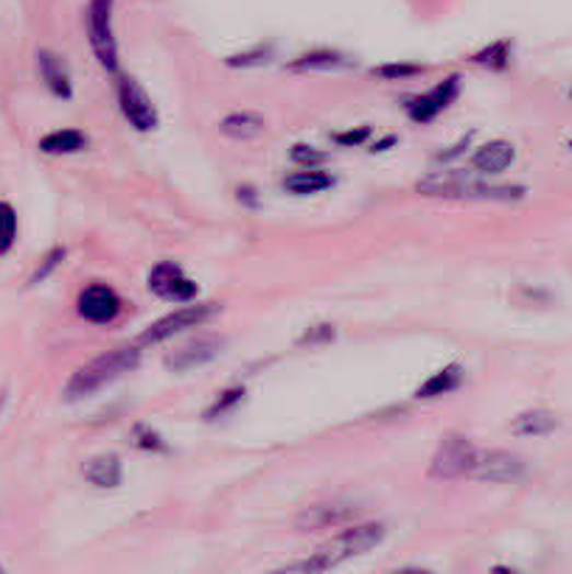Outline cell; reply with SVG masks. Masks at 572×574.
I'll use <instances>...</instances> for the list:
<instances>
[{"mask_svg":"<svg viewBox=\"0 0 572 574\" xmlns=\"http://www.w3.org/2000/svg\"><path fill=\"white\" fill-rule=\"evenodd\" d=\"M381 538H385V527H381V524H354V527L343 530L340 536L331 538V541H325L312 558H306V561L300 563H289L286 572H329V569L340 566V563L351 561V558L365 555V552H370L374 547H379Z\"/></svg>","mask_w":572,"mask_h":574,"instance_id":"obj_1","label":"cell"},{"mask_svg":"<svg viewBox=\"0 0 572 574\" xmlns=\"http://www.w3.org/2000/svg\"><path fill=\"white\" fill-rule=\"evenodd\" d=\"M419 194L441 199H491V203H516L525 196L522 185H496L464 174V171H435L433 177L419 183Z\"/></svg>","mask_w":572,"mask_h":574,"instance_id":"obj_2","label":"cell"},{"mask_svg":"<svg viewBox=\"0 0 572 574\" xmlns=\"http://www.w3.org/2000/svg\"><path fill=\"white\" fill-rule=\"evenodd\" d=\"M138 361H140L138 345L113 347V351L102 354L99 359H93L84 367H79V370L73 372V379L68 381V387H65V395H68L70 401L90 398L93 392L102 390V387L113 384L115 379H122L124 372L135 370Z\"/></svg>","mask_w":572,"mask_h":574,"instance_id":"obj_3","label":"cell"},{"mask_svg":"<svg viewBox=\"0 0 572 574\" xmlns=\"http://www.w3.org/2000/svg\"><path fill=\"white\" fill-rule=\"evenodd\" d=\"M477 460L474 443L466 435H444L435 448L433 462H430V477L433 480H460L469 477Z\"/></svg>","mask_w":572,"mask_h":574,"instance_id":"obj_4","label":"cell"},{"mask_svg":"<svg viewBox=\"0 0 572 574\" xmlns=\"http://www.w3.org/2000/svg\"><path fill=\"white\" fill-rule=\"evenodd\" d=\"M88 39L102 68L118 70V43L113 32V0H90L88 7Z\"/></svg>","mask_w":572,"mask_h":574,"instance_id":"obj_5","label":"cell"},{"mask_svg":"<svg viewBox=\"0 0 572 574\" xmlns=\"http://www.w3.org/2000/svg\"><path fill=\"white\" fill-rule=\"evenodd\" d=\"M214 314V306L210 303H197V306H183V309L165 314L163 320L152 322L144 334H140V345H158L163 340H172V336L183 334L188 329H199L208 317Z\"/></svg>","mask_w":572,"mask_h":574,"instance_id":"obj_6","label":"cell"},{"mask_svg":"<svg viewBox=\"0 0 572 574\" xmlns=\"http://www.w3.org/2000/svg\"><path fill=\"white\" fill-rule=\"evenodd\" d=\"M118 107L138 133H152L158 127V110L133 77H118Z\"/></svg>","mask_w":572,"mask_h":574,"instance_id":"obj_7","label":"cell"},{"mask_svg":"<svg viewBox=\"0 0 572 574\" xmlns=\"http://www.w3.org/2000/svg\"><path fill=\"white\" fill-rule=\"evenodd\" d=\"M149 291L169 300V303H191L197 297V284L183 272V266H178L174 261H160L152 272H149Z\"/></svg>","mask_w":572,"mask_h":574,"instance_id":"obj_8","label":"cell"},{"mask_svg":"<svg viewBox=\"0 0 572 574\" xmlns=\"http://www.w3.org/2000/svg\"><path fill=\"white\" fill-rule=\"evenodd\" d=\"M525 473V462L522 457L503 451V448H491V451H477L474 468H471V477L480 482H496V485H505V482L522 480Z\"/></svg>","mask_w":572,"mask_h":574,"instance_id":"obj_9","label":"cell"},{"mask_svg":"<svg viewBox=\"0 0 572 574\" xmlns=\"http://www.w3.org/2000/svg\"><path fill=\"white\" fill-rule=\"evenodd\" d=\"M122 309H124L122 297L115 295L113 286H104V284L88 286L77 300L79 317L93 322V325H107V322H113L115 317L122 314Z\"/></svg>","mask_w":572,"mask_h":574,"instance_id":"obj_10","label":"cell"},{"mask_svg":"<svg viewBox=\"0 0 572 574\" xmlns=\"http://www.w3.org/2000/svg\"><path fill=\"white\" fill-rule=\"evenodd\" d=\"M460 93V77L451 73L449 79H444L441 84H435L430 93L415 95L408 102V115L415 120V124H430L433 118H438L446 107H449Z\"/></svg>","mask_w":572,"mask_h":574,"instance_id":"obj_11","label":"cell"},{"mask_svg":"<svg viewBox=\"0 0 572 574\" xmlns=\"http://www.w3.org/2000/svg\"><path fill=\"white\" fill-rule=\"evenodd\" d=\"M356 507L351 502H320V505L306 507L298 518H295V527L300 532H318V530H331V527H343V524L354 521Z\"/></svg>","mask_w":572,"mask_h":574,"instance_id":"obj_12","label":"cell"},{"mask_svg":"<svg viewBox=\"0 0 572 574\" xmlns=\"http://www.w3.org/2000/svg\"><path fill=\"white\" fill-rule=\"evenodd\" d=\"M219 351H222V340L203 336V340H194V342H188V345L178 347L172 356H165V367L174 372L197 370V367L208 365L214 356H219Z\"/></svg>","mask_w":572,"mask_h":574,"instance_id":"obj_13","label":"cell"},{"mask_svg":"<svg viewBox=\"0 0 572 574\" xmlns=\"http://www.w3.org/2000/svg\"><path fill=\"white\" fill-rule=\"evenodd\" d=\"M514 144H508V140H491V144L477 149L474 158H471V169H474L477 174H500V171H505L514 163Z\"/></svg>","mask_w":572,"mask_h":574,"instance_id":"obj_14","label":"cell"},{"mask_svg":"<svg viewBox=\"0 0 572 574\" xmlns=\"http://www.w3.org/2000/svg\"><path fill=\"white\" fill-rule=\"evenodd\" d=\"M219 133L230 140H253L267 133V120L253 110H239V113H230L219 120Z\"/></svg>","mask_w":572,"mask_h":574,"instance_id":"obj_15","label":"cell"},{"mask_svg":"<svg viewBox=\"0 0 572 574\" xmlns=\"http://www.w3.org/2000/svg\"><path fill=\"white\" fill-rule=\"evenodd\" d=\"M37 65H39V77H43L45 88L52 90L57 99H70L73 95V84H70V73L65 68L62 59L52 51H39L37 54Z\"/></svg>","mask_w":572,"mask_h":574,"instance_id":"obj_16","label":"cell"},{"mask_svg":"<svg viewBox=\"0 0 572 574\" xmlns=\"http://www.w3.org/2000/svg\"><path fill=\"white\" fill-rule=\"evenodd\" d=\"M84 480L90 482L93 487H102V491H110V487L122 485V460L115 455H99L93 460L84 462L82 468Z\"/></svg>","mask_w":572,"mask_h":574,"instance_id":"obj_17","label":"cell"},{"mask_svg":"<svg viewBox=\"0 0 572 574\" xmlns=\"http://www.w3.org/2000/svg\"><path fill=\"white\" fill-rule=\"evenodd\" d=\"M84 149H88V135H82L79 129H57V133H48L39 140V152L52 154V158L79 154Z\"/></svg>","mask_w":572,"mask_h":574,"instance_id":"obj_18","label":"cell"},{"mask_svg":"<svg viewBox=\"0 0 572 574\" xmlns=\"http://www.w3.org/2000/svg\"><path fill=\"white\" fill-rule=\"evenodd\" d=\"M466 372L460 365H449V367H441L438 372H433L430 379L424 381V384L415 390V395L419 398H441V395H449V392L458 390L460 384H464Z\"/></svg>","mask_w":572,"mask_h":574,"instance_id":"obj_19","label":"cell"},{"mask_svg":"<svg viewBox=\"0 0 572 574\" xmlns=\"http://www.w3.org/2000/svg\"><path fill=\"white\" fill-rule=\"evenodd\" d=\"M331 185H334V180H331L325 171H320L318 165H312V169H300L295 171V174H289V177H284V188L295 196L320 194V191L331 188Z\"/></svg>","mask_w":572,"mask_h":574,"instance_id":"obj_20","label":"cell"},{"mask_svg":"<svg viewBox=\"0 0 572 574\" xmlns=\"http://www.w3.org/2000/svg\"><path fill=\"white\" fill-rule=\"evenodd\" d=\"M556 426H559V421H556L553 412L528 410L514 417V426H511V432H514L516 437H545V435H550Z\"/></svg>","mask_w":572,"mask_h":574,"instance_id":"obj_21","label":"cell"},{"mask_svg":"<svg viewBox=\"0 0 572 574\" xmlns=\"http://www.w3.org/2000/svg\"><path fill=\"white\" fill-rule=\"evenodd\" d=\"M511 48H514V45H511L508 39H496V43L485 45L483 51H477L474 57H471V62L483 65V68L491 70H505L511 62Z\"/></svg>","mask_w":572,"mask_h":574,"instance_id":"obj_22","label":"cell"},{"mask_svg":"<svg viewBox=\"0 0 572 574\" xmlns=\"http://www.w3.org/2000/svg\"><path fill=\"white\" fill-rule=\"evenodd\" d=\"M345 65V59L334 51H309L293 62V70H331Z\"/></svg>","mask_w":572,"mask_h":574,"instance_id":"obj_23","label":"cell"},{"mask_svg":"<svg viewBox=\"0 0 572 574\" xmlns=\"http://www.w3.org/2000/svg\"><path fill=\"white\" fill-rule=\"evenodd\" d=\"M18 239V214L9 203H0V255H7Z\"/></svg>","mask_w":572,"mask_h":574,"instance_id":"obj_24","label":"cell"},{"mask_svg":"<svg viewBox=\"0 0 572 574\" xmlns=\"http://www.w3.org/2000/svg\"><path fill=\"white\" fill-rule=\"evenodd\" d=\"M242 401H244V390H242V387H233V390H225L222 395H219L217 401H214V404L208 406V412H205V417H208V421H214V417H222L225 412H230L236 404H242Z\"/></svg>","mask_w":572,"mask_h":574,"instance_id":"obj_25","label":"cell"},{"mask_svg":"<svg viewBox=\"0 0 572 574\" xmlns=\"http://www.w3.org/2000/svg\"><path fill=\"white\" fill-rule=\"evenodd\" d=\"M62 261H65V246H54L52 253H48L43 259V264L37 266V272H34V275H32V286L43 284V280L48 278V275H52V272L57 269L59 264H62Z\"/></svg>","mask_w":572,"mask_h":574,"instance_id":"obj_26","label":"cell"},{"mask_svg":"<svg viewBox=\"0 0 572 574\" xmlns=\"http://www.w3.org/2000/svg\"><path fill=\"white\" fill-rule=\"evenodd\" d=\"M270 51H273V48H264V45H259V48H253V51L228 57V65L230 68H250V65H261V62H267Z\"/></svg>","mask_w":572,"mask_h":574,"instance_id":"obj_27","label":"cell"},{"mask_svg":"<svg viewBox=\"0 0 572 574\" xmlns=\"http://www.w3.org/2000/svg\"><path fill=\"white\" fill-rule=\"evenodd\" d=\"M421 73L419 65H381V68H374V77L381 79H408Z\"/></svg>","mask_w":572,"mask_h":574,"instance_id":"obj_28","label":"cell"},{"mask_svg":"<svg viewBox=\"0 0 572 574\" xmlns=\"http://www.w3.org/2000/svg\"><path fill=\"white\" fill-rule=\"evenodd\" d=\"M293 160L300 163L304 169H312V165H320L325 160L323 152H318L314 146H295L293 149Z\"/></svg>","mask_w":572,"mask_h":574,"instance_id":"obj_29","label":"cell"},{"mask_svg":"<svg viewBox=\"0 0 572 574\" xmlns=\"http://www.w3.org/2000/svg\"><path fill=\"white\" fill-rule=\"evenodd\" d=\"M334 340V325H312L300 336V345H320V342Z\"/></svg>","mask_w":572,"mask_h":574,"instance_id":"obj_30","label":"cell"},{"mask_svg":"<svg viewBox=\"0 0 572 574\" xmlns=\"http://www.w3.org/2000/svg\"><path fill=\"white\" fill-rule=\"evenodd\" d=\"M370 138V129L368 127H359V129H351V133H340L334 135V144L345 146V149H351V146H359L365 144V140Z\"/></svg>","mask_w":572,"mask_h":574,"instance_id":"obj_31","label":"cell"},{"mask_svg":"<svg viewBox=\"0 0 572 574\" xmlns=\"http://www.w3.org/2000/svg\"><path fill=\"white\" fill-rule=\"evenodd\" d=\"M135 437H138V446L149 448V451H163V448H165L158 432H149V429H144V426H138V429H135Z\"/></svg>","mask_w":572,"mask_h":574,"instance_id":"obj_32","label":"cell"},{"mask_svg":"<svg viewBox=\"0 0 572 574\" xmlns=\"http://www.w3.org/2000/svg\"><path fill=\"white\" fill-rule=\"evenodd\" d=\"M3 404H7V392H0V410H3Z\"/></svg>","mask_w":572,"mask_h":574,"instance_id":"obj_33","label":"cell"},{"mask_svg":"<svg viewBox=\"0 0 572 574\" xmlns=\"http://www.w3.org/2000/svg\"><path fill=\"white\" fill-rule=\"evenodd\" d=\"M570 95H572V90H570Z\"/></svg>","mask_w":572,"mask_h":574,"instance_id":"obj_34","label":"cell"},{"mask_svg":"<svg viewBox=\"0 0 572 574\" xmlns=\"http://www.w3.org/2000/svg\"><path fill=\"white\" fill-rule=\"evenodd\" d=\"M570 149H572V144H570Z\"/></svg>","mask_w":572,"mask_h":574,"instance_id":"obj_35","label":"cell"}]
</instances>
